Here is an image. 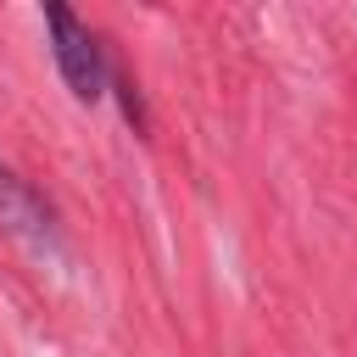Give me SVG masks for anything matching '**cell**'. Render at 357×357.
I'll return each instance as SVG.
<instances>
[{
	"label": "cell",
	"mask_w": 357,
	"mask_h": 357,
	"mask_svg": "<svg viewBox=\"0 0 357 357\" xmlns=\"http://www.w3.org/2000/svg\"><path fill=\"white\" fill-rule=\"evenodd\" d=\"M0 229H6L17 245H28L33 257H56V251H61L56 212H50L45 195H39L28 178H17L11 167H0Z\"/></svg>",
	"instance_id": "cell-2"
},
{
	"label": "cell",
	"mask_w": 357,
	"mask_h": 357,
	"mask_svg": "<svg viewBox=\"0 0 357 357\" xmlns=\"http://www.w3.org/2000/svg\"><path fill=\"white\" fill-rule=\"evenodd\" d=\"M45 28H50V50H56V67H61L67 89H73L78 100H95L100 84H106V61H100L95 33H89L67 6H45Z\"/></svg>",
	"instance_id": "cell-1"
}]
</instances>
